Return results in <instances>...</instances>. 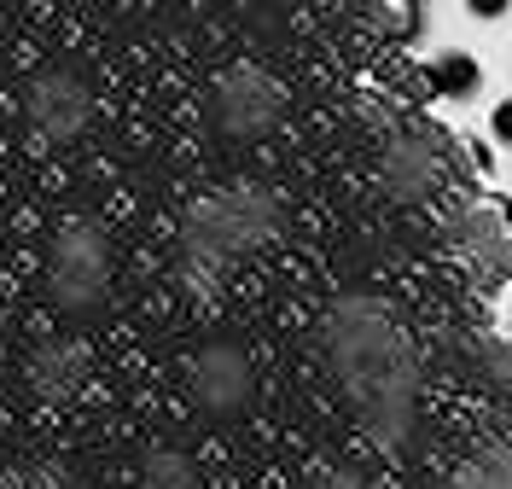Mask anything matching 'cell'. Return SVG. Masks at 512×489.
Masks as SVG:
<instances>
[{"instance_id": "1", "label": "cell", "mask_w": 512, "mask_h": 489, "mask_svg": "<svg viewBox=\"0 0 512 489\" xmlns=\"http://www.w3.org/2000/svg\"><path fill=\"white\" fill-rule=\"evenodd\" d=\"M425 88H431V94H448V99L478 94V59H466V53H443V59L431 65V76H425Z\"/></svg>"}, {"instance_id": "2", "label": "cell", "mask_w": 512, "mask_h": 489, "mask_svg": "<svg viewBox=\"0 0 512 489\" xmlns=\"http://www.w3.org/2000/svg\"><path fill=\"white\" fill-rule=\"evenodd\" d=\"M495 140H507V146H512V99L495 105Z\"/></svg>"}, {"instance_id": "3", "label": "cell", "mask_w": 512, "mask_h": 489, "mask_svg": "<svg viewBox=\"0 0 512 489\" xmlns=\"http://www.w3.org/2000/svg\"><path fill=\"white\" fill-rule=\"evenodd\" d=\"M466 6H472L478 18H501V12H507L512 0H466Z\"/></svg>"}]
</instances>
